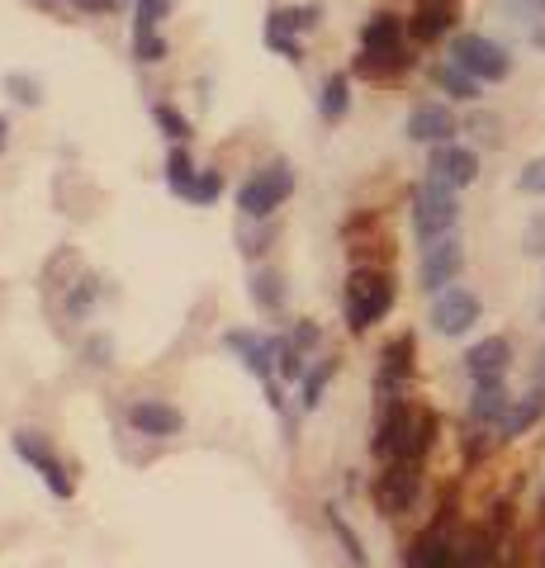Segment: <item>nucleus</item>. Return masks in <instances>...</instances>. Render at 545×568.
I'll return each instance as SVG.
<instances>
[{"label":"nucleus","mask_w":545,"mask_h":568,"mask_svg":"<svg viewBox=\"0 0 545 568\" xmlns=\"http://www.w3.org/2000/svg\"><path fill=\"white\" fill-rule=\"evenodd\" d=\"M532 379H536V388H545V346H541V355H536V365H532Z\"/></svg>","instance_id":"nucleus-35"},{"label":"nucleus","mask_w":545,"mask_h":568,"mask_svg":"<svg viewBox=\"0 0 545 568\" xmlns=\"http://www.w3.org/2000/svg\"><path fill=\"white\" fill-rule=\"evenodd\" d=\"M507 407H513V398H507L503 379H494V384H474V398H470V422H480V426H503Z\"/></svg>","instance_id":"nucleus-18"},{"label":"nucleus","mask_w":545,"mask_h":568,"mask_svg":"<svg viewBox=\"0 0 545 568\" xmlns=\"http://www.w3.org/2000/svg\"><path fill=\"white\" fill-rule=\"evenodd\" d=\"M480 298H474L470 290H461V284H451V290H442L432 298V327L442 336H465L474 323H480Z\"/></svg>","instance_id":"nucleus-8"},{"label":"nucleus","mask_w":545,"mask_h":568,"mask_svg":"<svg viewBox=\"0 0 545 568\" xmlns=\"http://www.w3.org/2000/svg\"><path fill=\"white\" fill-rule=\"evenodd\" d=\"M532 43L545 52V24H536V29H532Z\"/></svg>","instance_id":"nucleus-37"},{"label":"nucleus","mask_w":545,"mask_h":568,"mask_svg":"<svg viewBox=\"0 0 545 568\" xmlns=\"http://www.w3.org/2000/svg\"><path fill=\"white\" fill-rule=\"evenodd\" d=\"M223 346L238 351L242 355V369L256 375V379H271V369L280 361V342H271V336H256V332H228Z\"/></svg>","instance_id":"nucleus-12"},{"label":"nucleus","mask_w":545,"mask_h":568,"mask_svg":"<svg viewBox=\"0 0 545 568\" xmlns=\"http://www.w3.org/2000/svg\"><path fill=\"white\" fill-rule=\"evenodd\" d=\"M451 62L465 67L474 81H507L513 77V58H507V48L494 43V39H484V33H455Z\"/></svg>","instance_id":"nucleus-4"},{"label":"nucleus","mask_w":545,"mask_h":568,"mask_svg":"<svg viewBox=\"0 0 545 568\" xmlns=\"http://www.w3.org/2000/svg\"><path fill=\"white\" fill-rule=\"evenodd\" d=\"M85 10H114V0H81Z\"/></svg>","instance_id":"nucleus-36"},{"label":"nucleus","mask_w":545,"mask_h":568,"mask_svg":"<svg viewBox=\"0 0 545 568\" xmlns=\"http://www.w3.org/2000/svg\"><path fill=\"white\" fill-rule=\"evenodd\" d=\"M337 375V361H319L304 375V407H319L323 403V388H327V379Z\"/></svg>","instance_id":"nucleus-25"},{"label":"nucleus","mask_w":545,"mask_h":568,"mask_svg":"<svg viewBox=\"0 0 545 568\" xmlns=\"http://www.w3.org/2000/svg\"><path fill=\"white\" fill-rule=\"evenodd\" d=\"M413 497H417V459H390V469H384L380 484H375L380 511L398 517V511L413 507Z\"/></svg>","instance_id":"nucleus-9"},{"label":"nucleus","mask_w":545,"mask_h":568,"mask_svg":"<svg viewBox=\"0 0 545 568\" xmlns=\"http://www.w3.org/2000/svg\"><path fill=\"white\" fill-rule=\"evenodd\" d=\"M517 190H522V194H545V156H536V162L522 166Z\"/></svg>","instance_id":"nucleus-32"},{"label":"nucleus","mask_w":545,"mask_h":568,"mask_svg":"<svg viewBox=\"0 0 545 568\" xmlns=\"http://www.w3.org/2000/svg\"><path fill=\"white\" fill-rule=\"evenodd\" d=\"M166 10H171V0H138V20L133 29H157L166 20Z\"/></svg>","instance_id":"nucleus-31"},{"label":"nucleus","mask_w":545,"mask_h":568,"mask_svg":"<svg viewBox=\"0 0 545 568\" xmlns=\"http://www.w3.org/2000/svg\"><path fill=\"white\" fill-rule=\"evenodd\" d=\"M522 246H526V256H545V213H536V219L526 223Z\"/></svg>","instance_id":"nucleus-33"},{"label":"nucleus","mask_w":545,"mask_h":568,"mask_svg":"<svg viewBox=\"0 0 545 568\" xmlns=\"http://www.w3.org/2000/svg\"><path fill=\"white\" fill-rule=\"evenodd\" d=\"M436 181H446L451 190H465L474 185V175H480V156L470 148H455V142H442V148L432 152V166H427Z\"/></svg>","instance_id":"nucleus-13"},{"label":"nucleus","mask_w":545,"mask_h":568,"mask_svg":"<svg viewBox=\"0 0 545 568\" xmlns=\"http://www.w3.org/2000/svg\"><path fill=\"white\" fill-rule=\"evenodd\" d=\"M408 568H455V540L446 536L442 526L422 530L408 549Z\"/></svg>","instance_id":"nucleus-17"},{"label":"nucleus","mask_w":545,"mask_h":568,"mask_svg":"<svg viewBox=\"0 0 545 568\" xmlns=\"http://www.w3.org/2000/svg\"><path fill=\"white\" fill-rule=\"evenodd\" d=\"M133 52H138V62H162L166 58V39L157 29H133Z\"/></svg>","instance_id":"nucleus-27"},{"label":"nucleus","mask_w":545,"mask_h":568,"mask_svg":"<svg viewBox=\"0 0 545 568\" xmlns=\"http://www.w3.org/2000/svg\"><path fill=\"white\" fill-rule=\"evenodd\" d=\"M541 417H545V388H532L526 398H513V407H507V417H503L498 432H503L507 440H513V436H526Z\"/></svg>","instance_id":"nucleus-19"},{"label":"nucleus","mask_w":545,"mask_h":568,"mask_svg":"<svg viewBox=\"0 0 545 568\" xmlns=\"http://www.w3.org/2000/svg\"><path fill=\"white\" fill-rule=\"evenodd\" d=\"M455 114L446 110V104H417V110L408 114V123H403V133H408L413 142H432V148H442V142L455 138Z\"/></svg>","instance_id":"nucleus-14"},{"label":"nucleus","mask_w":545,"mask_h":568,"mask_svg":"<svg viewBox=\"0 0 545 568\" xmlns=\"http://www.w3.org/2000/svg\"><path fill=\"white\" fill-rule=\"evenodd\" d=\"M14 455L24 459V465L33 469L48 484V493L58 497V503H67L72 497V478H67V469H62V459L52 455L48 446H43V436L39 432H14Z\"/></svg>","instance_id":"nucleus-7"},{"label":"nucleus","mask_w":545,"mask_h":568,"mask_svg":"<svg viewBox=\"0 0 545 568\" xmlns=\"http://www.w3.org/2000/svg\"><path fill=\"white\" fill-rule=\"evenodd\" d=\"M6 91H14V100H24V104H39V81H24V77H6Z\"/></svg>","instance_id":"nucleus-34"},{"label":"nucleus","mask_w":545,"mask_h":568,"mask_svg":"<svg viewBox=\"0 0 545 568\" xmlns=\"http://www.w3.org/2000/svg\"><path fill=\"white\" fill-rule=\"evenodd\" d=\"M219 194H223V175H219V171H200L185 200H190V204H214Z\"/></svg>","instance_id":"nucleus-29"},{"label":"nucleus","mask_w":545,"mask_h":568,"mask_svg":"<svg viewBox=\"0 0 545 568\" xmlns=\"http://www.w3.org/2000/svg\"><path fill=\"white\" fill-rule=\"evenodd\" d=\"M327 526L337 530V540L346 545V555H351V564H365V549H361V540H356V530H351L346 521H342V511L337 507H327Z\"/></svg>","instance_id":"nucleus-30"},{"label":"nucleus","mask_w":545,"mask_h":568,"mask_svg":"<svg viewBox=\"0 0 545 568\" xmlns=\"http://www.w3.org/2000/svg\"><path fill=\"white\" fill-rule=\"evenodd\" d=\"M152 119H157V129H162L171 142H185V138H190V119L175 114L171 104H152Z\"/></svg>","instance_id":"nucleus-26"},{"label":"nucleus","mask_w":545,"mask_h":568,"mask_svg":"<svg viewBox=\"0 0 545 568\" xmlns=\"http://www.w3.org/2000/svg\"><path fill=\"white\" fill-rule=\"evenodd\" d=\"M129 426L133 432H143V436H175L185 426V417L175 413V407H166V403H157V398H138L133 407H129Z\"/></svg>","instance_id":"nucleus-15"},{"label":"nucleus","mask_w":545,"mask_h":568,"mask_svg":"<svg viewBox=\"0 0 545 568\" xmlns=\"http://www.w3.org/2000/svg\"><path fill=\"white\" fill-rule=\"evenodd\" d=\"M507 365H513V342L507 336H484L480 346L465 351V369L474 384H494L507 375Z\"/></svg>","instance_id":"nucleus-11"},{"label":"nucleus","mask_w":545,"mask_h":568,"mask_svg":"<svg viewBox=\"0 0 545 568\" xmlns=\"http://www.w3.org/2000/svg\"><path fill=\"white\" fill-rule=\"evenodd\" d=\"M346 110H351V77H346V71H337V77H327V81H323L319 114H323V123H342Z\"/></svg>","instance_id":"nucleus-20"},{"label":"nucleus","mask_w":545,"mask_h":568,"mask_svg":"<svg viewBox=\"0 0 545 568\" xmlns=\"http://www.w3.org/2000/svg\"><path fill=\"white\" fill-rule=\"evenodd\" d=\"M432 81L442 85L451 100H480V81H474L465 67H455V62H436L432 67Z\"/></svg>","instance_id":"nucleus-21"},{"label":"nucleus","mask_w":545,"mask_h":568,"mask_svg":"<svg viewBox=\"0 0 545 568\" xmlns=\"http://www.w3.org/2000/svg\"><path fill=\"white\" fill-rule=\"evenodd\" d=\"M413 67L408 48H403V20L398 14H371L361 29V58L356 71L361 77H394V71Z\"/></svg>","instance_id":"nucleus-1"},{"label":"nucleus","mask_w":545,"mask_h":568,"mask_svg":"<svg viewBox=\"0 0 545 568\" xmlns=\"http://www.w3.org/2000/svg\"><path fill=\"white\" fill-rule=\"evenodd\" d=\"M319 6H299V10H271V24L275 29H313L319 24Z\"/></svg>","instance_id":"nucleus-28"},{"label":"nucleus","mask_w":545,"mask_h":568,"mask_svg":"<svg viewBox=\"0 0 545 568\" xmlns=\"http://www.w3.org/2000/svg\"><path fill=\"white\" fill-rule=\"evenodd\" d=\"M294 194V171L285 162H271V166H261L248 185L238 190V209L248 213V219H271V213L285 204Z\"/></svg>","instance_id":"nucleus-5"},{"label":"nucleus","mask_w":545,"mask_h":568,"mask_svg":"<svg viewBox=\"0 0 545 568\" xmlns=\"http://www.w3.org/2000/svg\"><path fill=\"white\" fill-rule=\"evenodd\" d=\"M6 133H10V123H6V119H0V148H6Z\"/></svg>","instance_id":"nucleus-38"},{"label":"nucleus","mask_w":545,"mask_h":568,"mask_svg":"<svg viewBox=\"0 0 545 568\" xmlns=\"http://www.w3.org/2000/svg\"><path fill=\"white\" fill-rule=\"evenodd\" d=\"M455 24V6L451 0H417V10H413V39L417 43H436V39H446Z\"/></svg>","instance_id":"nucleus-16"},{"label":"nucleus","mask_w":545,"mask_h":568,"mask_svg":"<svg viewBox=\"0 0 545 568\" xmlns=\"http://www.w3.org/2000/svg\"><path fill=\"white\" fill-rule=\"evenodd\" d=\"M488 564H494V536L488 530H470L455 545V568H488Z\"/></svg>","instance_id":"nucleus-22"},{"label":"nucleus","mask_w":545,"mask_h":568,"mask_svg":"<svg viewBox=\"0 0 545 568\" xmlns=\"http://www.w3.org/2000/svg\"><path fill=\"white\" fill-rule=\"evenodd\" d=\"M394 308V280L384 275V271H351L346 280V323L365 332V327H375L384 313Z\"/></svg>","instance_id":"nucleus-3"},{"label":"nucleus","mask_w":545,"mask_h":568,"mask_svg":"<svg viewBox=\"0 0 545 568\" xmlns=\"http://www.w3.org/2000/svg\"><path fill=\"white\" fill-rule=\"evenodd\" d=\"M195 162H190V152H185V142H181V148H175L171 156H166V185H171V194H181V200H185V194H190V185H195Z\"/></svg>","instance_id":"nucleus-23"},{"label":"nucleus","mask_w":545,"mask_h":568,"mask_svg":"<svg viewBox=\"0 0 545 568\" xmlns=\"http://www.w3.org/2000/svg\"><path fill=\"white\" fill-rule=\"evenodd\" d=\"M252 298H256V308L275 313L280 304H285V284H280L275 271H256V275H252Z\"/></svg>","instance_id":"nucleus-24"},{"label":"nucleus","mask_w":545,"mask_h":568,"mask_svg":"<svg viewBox=\"0 0 545 568\" xmlns=\"http://www.w3.org/2000/svg\"><path fill=\"white\" fill-rule=\"evenodd\" d=\"M413 351H417L413 332L394 336V342L380 351V379H375V388H380V398H384V403H394V398H398V388L408 384V375H413Z\"/></svg>","instance_id":"nucleus-10"},{"label":"nucleus","mask_w":545,"mask_h":568,"mask_svg":"<svg viewBox=\"0 0 545 568\" xmlns=\"http://www.w3.org/2000/svg\"><path fill=\"white\" fill-rule=\"evenodd\" d=\"M461 265H465V252H461V237H436L422 246V265H417V280H422V290L427 294H442L455 284V275H461Z\"/></svg>","instance_id":"nucleus-6"},{"label":"nucleus","mask_w":545,"mask_h":568,"mask_svg":"<svg viewBox=\"0 0 545 568\" xmlns=\"http://www.w3.org/2000/svg\"><path fill=\"white\" fill-rule=\"evenodd\" d=\"M455 223H461V204H455V190L446 181H422L413 190V233L417 242L427 246L436 237H451L455 233Z\"/></svg>","instance_id":"nucleus-2"}]
</instances>
